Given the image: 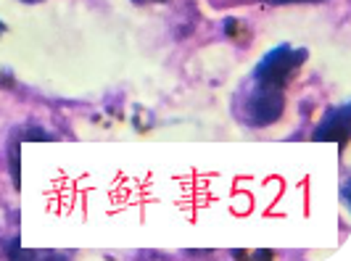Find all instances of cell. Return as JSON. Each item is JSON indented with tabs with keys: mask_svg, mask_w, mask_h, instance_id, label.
I'll return each instance as SVG.
<instances>
[{
	"mask_svg": "<svg viewBox=\"0 0 351 261\" xmlns=\"http://www.w3.org/2000/svg\"><path fill=\"white\" fill-rule=\"evenodd\" d=\"M232 111L246 127H269L278 122L285 111V90L256 85L248 79L241 95L235 98Z\"/></svg>",
	"mask_w": 351,
	"mask_h": 261,
	"instance_id": "cell-1",
	"label": "cell"
},
{
	"mask_svg": "<svg viewBox=\"0 0 351 261\" xmlns=\"http://www.w3.org/2000/svg\"><path fill=\"white\" fill-rule=\"evenodd\" d=\"M306 48H293L288 42H282L278 48L267 51L262 55V61L254 66L251 71V82L256 85H267V87H275V90H285L291 85L293 74L301 69V64L306 61Z\"/></svg>",
	"mask_w": 351,
	"mask_h": 261,
	"instance_id": "cell-2",
	"label": "cell"
},
{
	"mask_svg": "<svg viewBox=\"0 0 351 261\" xmlns=\"http://www.w3.org/2000/svg\"><path fill=\"white\" fill-rule=\"evenodd\" d=\"M349 129H351V105L341 103L325 114V119L315 129V140L317 142H338V148L343 151L346 142H349Z\"/></svg>",
	"mask_w": 351,
	"mask_h": 261,
	"instance_id": "cell-3",
	"label": "cell"
},
{
	"mask_svg": "<svg viewBox=\"0 0 351 261\" xmlns=\"http://www.w3.org/2000/svg\"><path fill=\"white\" fill-rule=\"evenodd\" d=\"M19 148H21V140L11 138V145H8V169H11L14 188H19V182H21V172H19Z\"/></svg>",
	"mask_w": 351,
	"mask_h": 261,
	"instance_id": "cell-4",
	"label": "cell"
},
{
	"mask_svg": "<svg viewBox=\"0 0 351 261\" xmlns=\"http://www.w3.org/2000/svg\"><path fill=\"white\" fill-rule=\"evenodd\" d=\"M275 5H285V3H319V0H269Z\"/></svg>",
	"mask_w": 351,
	"mask_h": 261,
	"instance_id": "cell-5",
	"label": "cell"
},
{
	"mask_svg": "<svg viewBox=\"0 0 351 261\" xmlns=\"http://www.w3.org/2000/svg\"><path fill=\"white\" fill-rule=\"evenodd\" d=\"M132 3H138V5H148V3H164V0H132Z\"/></svg>",
	"mask_w": 351,
	"mask_h": 261,
	"instance_id": "cell-6",
	"label": "cell"
},
{
	"mask_svg": "<svg viewBox=\"0 0 351 261\" xmlns=\"http://www.w3.org/2000/svg\"><path fill=\"white\" fill-rule=\"evenodd\" d=\"M21 3H43V0H21Z\"/></svg>",
	"mask_w": 351,
	"mask_h": 261,
	"instance_id": "cell-7",
	"label": "cell"
},
{
	"mask_svg": "<svg viewBox=\"0 0 351 261\" xmlns=\"http://www.w3.org/2000/svg\"><path fill=\"white\" fill-rule=\"evenodd\" d=\"M3 32H5V27H3V24H0V35H3Z\"/></svg>",
	"mask_w": 351,
	"mask_h": 261,
	"instance_id": "cell-8",
	"label": "cell"
}]
</instances>
